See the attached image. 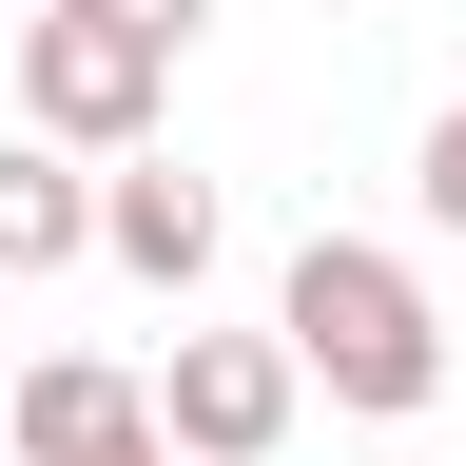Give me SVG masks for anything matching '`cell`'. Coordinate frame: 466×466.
I'll list each match as a JSON object with an SVG mask.
<instances>
[{
	"instance_id": "cell-1",
	"label": "cell",
	"mask_w": 466,
	"mask_h": 466,
	"mask_svg": "<svg viewBox=\"0 0 466 466\" xmlns=\"http://www.w3.org/2000/svg\"><path fill=\"white\" fill-rule=\"evenodd\" d=\"M272 330H291V370H311L330 408H370V428H408V408L466 370V330L370 253V233H311V253H291V291H272Z\"/></svg>"
},
{
	"instance_id": "cell-2",
	"label": "cell",
	"mask_w": 466,
	"mask_h": 466,
	"mask_svg": "<svg viewBox=\"0 0 466 466\" xmlns=\"http://www.w3.org/2000/svg\"><path fill=\"white\" fill-rule=\"evenodd\" d=\"M156 97H175V58H156V39L78 20V0H39V20H20V137H58V156H137V137H156Z\"/></svg>"
},
{
	"instance_id": "cell-3",
	"label": "cell",
	"mask_w": 466,
	"mask_h": 466,
	"mask_svg": "<svg viewBox=\"0 0 466 466\" xmlns=\"http://www.w3.org/2000/svg\"><path fill=\"white\" fill-rule=\"evenodd\" d=\"M291 330H175V370H156V428H175V466H272L291 447Z\"/></svg>"
},
{
	"instance_id": "cell-4",
	"label": "cell",
	"mask_w": 466,
	"mask_h": 466,
	"mask_svg": "<svg viewBox=\"0 0 466 466\" xmlns=\"http://www.w3.org/2000/svg\"><path fill=\"white\" fill-rule=\"evenodd\" d=\"M20 466H175V428H156V370L39 350V370H20Z\"/></svg>"
},
{
	"instance_id": "cell-5",
	"label": "cell",
	"mask_w": 466,
	"mask_h": 466,
	"mask_svg": "<svg viewBox=\"0 0 466 466\" xmlns=\"http://www.w3.org/2000/svg\"><path fill=\"white\" fill-rule=\"evenodd\" d=\"M97 253L137 272V291H195V272H214V175H156V156L97 175Z\"/></svg>"
},
{
	"instance_id": "cell-6",
	"label": "cell",
	"mask_w": 466,
	"mask_h": 466,
	"mask_svg": "<svg viewBox=\"0 0 466 466\" xmlns=\"http://www.w3.org/2000/svg\"><path fill=\"white\" fill-rule=\"evenodd\" d=\"M97 253V175H58V137H0V272H78Z\"/></svg>"
},
{
	"instance_id": "cell-7",
	"label": "cell",
	"mask_w": 466,
	"mask_h": 466,
	"mask_svg": "<svg viewBox=\"0 0 466 466\" xmlns=\"http://www.w3.org/2000/svg\"><path fill=\"white\" fill-rule=\"evenodd\" d=\"M408 195H428V233H466V116H428V156H408Z\"/></svg>"
},
{
	"instance_id": "cell-8",
	"label": "cell",
	"mask_w": 466,
	"mask_h": 466,
	"mask_svg": "<svg viewBox=\"0 0 466 466\" xmlns=\"http://www.w3.org/2000/svg\"><path fill=\"white\" fill-rule=\"evenodd\" d=\"M78 20H116V39H156V58H195V20H214V0H78Z\"/></svg>"
},
{
	"instance_id": "cell-9",
	"label": "cell",
	"mask_w": 466,
	"mask_h": 466,
	"mask_svg": "<svg viewBox=\"0 0 466 466\" xmlns=\"http://www.w3.org/2000/svg\"><path fill=\"white\" fill-rule=\"evenodd\" d=\"M0 408H20V389H0Z\"/></svg>"
},
{
	"instance_id": "cell-10",
	"label": "cell",
	"mask_w": 466,
	"mask_h": 466,
	"mask_svg": "<svg viewBox=\"0 0 466 466\" xmlns=\"http://www.w3.org/2000/svg\"><path fill=\"white\" fill-rule=\"evenodd\" d=\"M389 466H408V447H389Z\"/></svg>"
}]
</instances>
